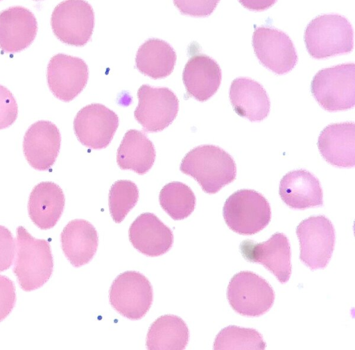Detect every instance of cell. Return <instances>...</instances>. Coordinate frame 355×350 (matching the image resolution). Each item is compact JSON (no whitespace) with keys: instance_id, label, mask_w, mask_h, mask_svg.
<instances>
[{"instance_id":"obj_20","label":"cell","mask_w":355,"mask_h":350,"mask_svg":"<svg viewBox=\"0 0 355 350\" xmlns=\"http://www.w3.org/2000/svg\"><path fill=\"white\" fill-rule=\"evenodd\" d=\"M279 195L292 209H305L322 205V190L318 178L300 169L286 173L281 180Z\"/></svg>"},{"instance_id":"obj_23","label":"cell","mask_w":355,"mask_h":350,"mask_svg":"<svg viewBox=\"0 0 355 350\" xmlns=\"http://www.w3.org/2000/svg\"><path fill=\"white\" fill-rule=\"evenodd\" d=\"M230 99L235 112L251 121H262L269 114L268 96L262 85L252 79H234L230 89Z\"/></svg>"},{"instance_id":"obj_5","label":"cell","mask_w":355,"mask_h":350,"mask_svg":"<svg viewBox=\"0 0 355 350\" xmlns=\"http://www.w3.org/2000/svg\"><path fill=\"white\" fill-rule=\"evenodd\" d=\"M223 218L228 227L241 235H253L264 229L271 219L269 202L250 189L234 192L225 201Z\"/></svg>"},{"instance_id":"obj_8","label":"cell","mask_w":355,"mask_h":350,"mask_svg":"<svg viewBox=\"0 0 355 350\" xmlns=\"http://www.w3.org/2000/svg\"><path fill=\"white\" fill-rule=\"evenodd\" d=\"M300 260L310 269H323L331 259L335 245V229L324 216H311L296 228Z\"/></svg>"},{"instance_id":"obj_27","label":"cell","mask_w":355,"mask_h":350,"mask_svg":"<svg viewBox=\"0 0 355 350\" xmlns=\"http://www.w3.org/2000/svg\"><path fill=\"white\" fill-rule=\"evenodd\" d=\"M162 208L173 220H183L189 216L196 206V197L191 189L180 182L166 184L159 192Z\"/></svg>"},{"instance_id":"obj_18","label":"cell","mask_w":355,"mask_h":350,"mask_svg":"<svg viewBox=\"0 0 355 350\" xmlns=\"http://www.w3.org/2000/svg\"><path fill=\"white\" fill-rule=\"evenodd\" d=\"M222 78L218 64L203 53L193 55L182 73V80L187 95L198 101L209 99L218 89Z\"/></svg>"},{"instance_id":"obj_28","label":"cell","mask_w":355,"mask_h":350,"mask_svg":"<svg viewBox=\"0 0 355 350\" xmlns=\"http://www.w3.org/2000/svg\"><path fill=\"white\" fill-rule=\"evenodd\" d=\"M266 343L255 329L228 326L216 335L214 349H264Z\"/></svg>"},{"instance_id":"obj_7","label":"cell","mask_w":355,"mask_h":350,"mask_svg":"<svg viewBox=\"0 0 355 350\" xmlns=\"http://www.w3.org/2000/svg\"><path fill=\"white\" fill-rule=\"evenodd\" d=\"M109 299L112 308L121 315L133 320H140L151 307L152 286L142 274L126 271L112 282Z\"/></svg>"},{"instance_id":"obj_25","label":"cell","mask_w":355,"mask_h":350,"mask_svg":"<svg viewBox=\"0 0 355 350\" xmlns=\"http://www.w3.org/2000/svg\"><path fill=\"white\" fill-rule=\"evenodd\" d=\"M176 59V53L169 44L159 39H149L137 52L136 67L153 79L164 78L173 72Z\"/></svg>"},{"instance_id":"obj_24","label":"cell","mask_w":355,"mask_h":350,"mask_svg":"<svg viewBox=\"0 0 355 350\" xmlns=\"http://www.w3.org/2000/svg\"><path fill=\"white\" fill-rule=\"evenodd\" d=\"M156 152L152 141L137 130H128L117 150L116 162L122 170L144 175L153 166Z\"/></svg>"},{"instance_id":"obj_4","label":"cell","mask_w":355,"mask_h":350,"mask_svg":"<svg viewBox=\"0 0 355 350\" xmlns=\"http://www.w3.org/2000/svg\"><path fill=\"white\" fill-rule=\"evenodd\" d=\"M312 95L329 112L346 110L355 105V65L347 63L320 70L311 85Z\"/></svg>"},{"instance_id":"obj_26","label":"cell","mask_w":355,"mask_h":350,"mask_svg":"<svg viewBox=\"0 0 355 350\" xmlns=\"http://www.w3.org/2000/svg\"><path fill=\"white\" fill-rule=\"evenodd\" d=\"M189 329L182 319L173 315L158 317L150 326L146 337L148 349H184Z\"/></svg>"},{"instance_id":"obj_35","label":"cell","mask_w":355,"mask_h":350,"mask_svg":"<svg viewBox=\"0 0 355 350\" xmlns=\"http://www.w3.org/2000/svg\"><path fill=\"white\" fill-rule=\"evenodd\" d=\"M35 1H39V0H35Z\"/></svg>"},{"instance_id":"obj_9","label":"cell","mask_w":355,"mask_h":350,"mask_svg":"<svg viewBox=\"0 0 355 350\" xmlns=\"http://www.w3.org/2000/svg\"><path fill=\"white\" fill-rule=\"evenodd\" d=\"M51 25L54 35L68 45L82 46L90 40L94 12L85 0H64L54 8Z\"/></svg>"},{"instance_id":"obj_22","label":"cell","mask_w":355,"mask_h":350,"mask_svg":"<svg viewBox=\"0 0 355 350\" xmlns=\"http://www.w3.org/2000/svg\"><path fill=\"white\" fill-rule=\"evenodd\" d=\"M62 251L76 268L88 263L98 248V237L95 227L87 220L75 219L64 227L61 233Z\"/></svg>"},{"instance_id":"obj_36","label":"cell","mask_w":355,"mask_h":350,"mask_svg":"<svg viewBox=\"0 0 355 350\" xmlns=\"http://www.w3.org/2000/svg\"><path fill=\"white\" fill-rule=\"evenodd\" d=\"M0 1H1V0H0Z\"/></svg>"},{"instance_id":"obj_31","label":"cell","mask_w":355,"mask_h":350,"mask_svg":"<svg viewBox=\"0 0 355 350\" xmlns=\"http://www.w3.org/2000/svg\"><path fill=\"white\" fill-rule=\"evenodd\" d=\"M17 114L18 107L12 94L0 85V130L10 126Z\"/></svg>"},{"instance_id":"obj_1","label":"cell","mask_w":355,"mask_h":350,"mask_svg":"<svg viewBox=\"0 0 355 350\" xmlns=\"http://www.w3.org/2000/svg\"><path fill=\"white\" fill-rule=\"evenodd\" d=\"M180 169L193 177L209 194H214L232 182L236 175L232 157L214 145L199 146L191 150L182 159Z\"/></svg>"},{"instance_id":"obj_12","label":"cell","mask_w":355,"mask_h":350,"mask_svg":"<svg viewBox=\"0 0 355 350\" xmlns=\"http://www.w3.org/2000/svg\"><path fill=\"white\" fill-rule=\"evenodd\" d=\"M119 126L117 114L99 103L87 105L78 111L73 130L85 146L97 150L108 146Z\"/></svg>"},{"instance_id":"obj_3","label":"cell","mask_w":355,"mask_h":350,"mask_svg":"<svg viewBox=\"0 0 355 350\" xmlns=\"http://www.w3.org/2000/svg\"><path fill=\"white\" fill-rule=\"evenodd\" d=\"M311 57L322 59L352 51L354 31L349 21L337 14L316 17L308 24L304 35Z\"/></svg>"},{"instance_id":"obj_10","label":"cell","mask_w":355,"mask_h":350,"mask_svg":"<svg viewBox=\"0 0 355 350\" xmlns=\"http://www.w3.org/2000/svg\"><path fill=\"white\" fill-rule=\"evenodd\" d=\"M135 119L147 132H157L171 125L179 110V100L168 87L141 85L137 91Z\"/></svg>"},{"instance_id":"obj_11","label":"cell","mask_w":355,"mask_h":350,"mask_svg":"<svg viewBox=\"0 0 355 350\" xmlns=\"http://www.w3.org/2000/svg\"><path fill=\"white\" fill-rule=\"evenodd\" d=\"M252 46L260 62L276 74L288 73L297 64V55L292 40L278 29L255 28Z\"/></svg>"},{"instance_id":"obj_32","label":"cell","mask_w":355,"mask_h":350,"mask_svg":"<svg viewBox=\"0 0 355 350\" xmlns=\"http://www.w3.org/2000/svg\"><path fill=\"white\" fill-rule=\"evenodd\" d=\"M15 242L11 232L0 225V272L8 269L15 255Z\"/></svg>"},{"instance_id":"obj_34","label":"cell","mask_w":355,"mask_h":350,"mask_svg":"<svg viewBox=\"0 0 355 350\" xmlns=\"http://www.w3.org/2000/svg\"><path fill=\"white\" fill-rule=\"evenodd\" d=\"M247 9L262 11L270 8L277 0H238Z\"/></svg>"},{"instance_id":"obj_21","label":"cell","mask_w":355,"mask_h":350,"mask_svg":"<svg viewBox=\"0 0 355 350\" xmlns=\"http://www.w3.org/2000/svg\"><path fill=\"white\" fill-rule=\"evenodd\" d=\"M65 198L61 188L52 182H42L32 190L28 200L30 218L41 229L53 227L61 217Z\"/></svg>"},{"instance_id":"obj_15","label":"cell","mask_w":355,"mask_h":350,"mask_svg":"<svg viewBox=\"0 0 355 350\" xmlns=\"http://www.w3.org/2000/svg\"><path fill=\"white\" fill-rule=\"evenodd\" d=\"M61 137L57 126L49 121L32 124L25 133L23 150L26 161L33 168L46 170L59 154Z\"/></svg>"},{"instance_id":"obj_17","label":"cell","mask_w":355,"mask_h":350,"mask_svg":"<svg viewBox=\"0 0 355 350\" xmlns=\"http://www.w3.org/2000/svg\"><path fill=\"white\" fill-rule=\"evenodd\" d=\"M132 246L141 254L155 257L171 248L173 235L171 229L155 214L144 213L131 224L128 231Z\"/></svg>"},{"instance_id":"obj_33","label":"cell","mask_w":355,"mask_h":350,"mask_svg":"<svg viewBox=\"0 0 355 350\" xmlns=\"http://www.w3.org/2000/svg\"><path fill=\"white\" fill-rule=\"evenodd\" d=\"M15 301L13 282L6 276L0 275V322L11 313Z\"/></svg>"},{"instance_id":"obj_30","label":"cell","mask_w":355,"mask_h":350,"mask_svg":"<svg viewBox=\"0 0 355 350\" xmlns=\"http://www.w3.org/2000/svg\"><path fill=\"white\" fill-rule=\"evenodd\" d=\"M220 0H173L177 8L183 15L207 17L216 8Z\"/></svg>"},{"instance_id":"obj_13","label":"cell","mask_w":355,"mask_h":350,"mask_svg":"<svg viewBox=\"0 0 355 350\" xmlns=\"http://www.w3.org/2000/svg\"><path fill=\"white\" fill-rule=\"evenodd\" d=\"M242 256L248 262L263 265L282 283L291 274V252L288 239L282 234H274L267 241L243 240L239 245Z\"/></svg>"},{"instance_id":"obj_29","label":"cell","mask_w":355,"mask_h":350,"mask_svg":"<svg viewBox=\"0 0 355 350\" xmlns=\"http://www.w3.org/2000/svg\"><path fill=\"white\" fill-rule=\"evenodd\" d=\"M139 200V189L130 180L115 182L109 191L110 215L116 223L121 222Z\"/></svg>"},{"instance_id":"obj_6","label":"cell","mask_w":355,"mask_h":350,"mask_svg":"<svg viewBox=\"0 0 355 350\" xmlns=\"http://www.w3.org/2000/svg\"><path fill=\"white\" fill-rule=\"evenodd\" d=\"M230 305L237 313L259 317L268 312L275 301V292L269 283L250 271H241L231 279L227 290Z\"/></svg>"},{"instance_id":"obj_16","label":"cell","mask_w":355,"mask_h":350,"mask_svg":"<svg viewBox=\"0 0 355 350\" xmlns=\"http://www.w3.org/2000/svg\"><path fill=\"white\" fill-rule=\"evenodd\" d=\"M37 32L34 15L21 6L10 7L0 12V49L17 53L29 46Z\"/></svg>"},{"instance_id":"obj_14","label":"cell","mask_w":355,"mask_h":350,"mask_svg":"<svg viewBox=\"0 0 355 350\" xmlns=\"http://www.w3.org/2000/svg\"><path fill=\"white\" fill-rule=\"evenodd\" d=\"M46 78L53 94L62 101L69 102L85 87L88 67L81 58L58 53L49 62Z\"/></svg>"},{"instance_id":"obj_19","label":"cell","mask_w":355,"mask_h":350,"mask_svg":"<svg viewBox=\"0 0 355 350\" xmlns=\"http://www.w3.org/2000/svg\"><path fill=\"white\" fill-rule=\"evenodd\" d=\"M318 147L330 164L350 168L355 164V124L334 123L327 126L318 137Z\"/></svg>"},{"instance_id":"obj_2","label":"cell","mask_w":355,"mask_h":350,"mask_svg":"<svg viewBox=\"0 0 355 350\" xmlns=\"http://www.w3.org/2000/svg\"><path fill=\"white\" fill-rule=\"evenodd\" d=\"M17 258L13 272L24 291L42 287L50 279L53 268L49 243L36 239L26 229L17 228Z\"/></svg>"}]
</instances>
